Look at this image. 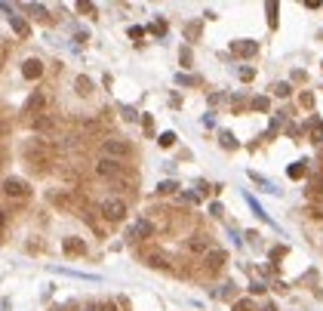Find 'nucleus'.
Segmentation results:
<instances>
[{
	"label": "nucleus",
	"mask_w": 323,
	"mask_h": 311,
	"mask_svg": "<svg viewBox=\"0 0 323 311\" xmlns=\"http://www.w3.org/2000/svg\"><path fill=\"white\" fill-rule=\"evenodd\" d=\"M99 151H102V157H111V160H123V157H130V142L126 139H120V136H108V139H102V145H99Z\"/></svg>",
	"instance_id": "obj_1"
},
{
	"label": "nucleus",
	"mask_w": 323,
	"mask_h": 311,
	"mask_svg": "<svg viewBox=\"0 0 323 311\" xmlns=\"http://www.w3.org/2000/svg\"><path fill=\"white\" fill-rule=\"evenodd\" d=\"M99 213L105 222H123L126 219V200L123 198H105L99 203Z\"/></svg>",
	"instance_id": "obj_2"
},
{
	"label": "nucleus",
	"mask_w": 323,
	"mask_h": 311,
	"mask_svg": "<svg viewBox=\"0 0 323 311\" xmlns=\"http://www.w3.org/2000/svg\"><path fill=\"white\" fill-rule=\"evenodd\" d=\"M96 176H99V179H120V176H123V160L99 157V160H96Z\"/></svg>",
	"instance_id": "obj_3"
},
{
	"label": "nucleus",
	"mask_w": 323,
	"mask_h": 311,
	"mask_svg": "<svg viewBox=\"0 0 323 311\" xmlns=\"http://www.w3.org/2000/svg\"><path fill=\"white\" fill-rule=\"evenodd\" d=\"M6 194V198H16V200H25L28 194H31V185L25 179H3V188H0Z\"/></svg>",
	"instance_id": "obj_4"
},
{
	"label": "nucleus",
	"mask_w": 323,
	"mask_h": 311,
	"mask_svg": "<svg viewBox=\"0 0 323 311\" xmlns=\"http://www.w3.org/2000/svg\"><path fill=\"white\" fill-rule=\"evenodd\" d=\"M225 262H228V253L225 250H210L203 256V271L206 274H218V271L225 268Z\"/></svg>",
	"instance_id": "obj_5"
},
{
	"label": "nucleus",
	"mask_w": 323,
	"mask_h": 311,
	"mask_svg": "<svg viewBox=\"0 0 323 311\" xmlns=\"http://www.w3.org/2000/svg\"><path fill=\"white\" fill-rule=\"evenodd\" d=\"M55 123H59V120H55V114L43 111V114H34V117H31V130L34 133H53Z\"/></svg>",
	"instance_id": "obj_6"
},
{
	"label": "nucleus",
	"mask_w": 323,
	"mask_h": 311,
	"mask_svg": "<svg viewBox=\"0 0 323 311\" xmlns=\"http://www.w3.org/2000/svg\"><path fill=\"white\" fill-rule=\"evenodd\" d=\"M62 250H65V256H86V240L83 237H74V234H68L62 237Z\"/></svg>",
	"instance_id": "obj_7"
},
{
	"label": "nucleus",
	"mask_w": 323,
	"mask_h": 311,
	"mask_svg": "<svg viewBox=\"0 0 323 311\" xmlns=\"http://www.w3.org/2000/svg\"><path fill=\"white\" fill-rule=\"evenodd\" d=\"M46 102H50L46 89H34V93L28 96V102H25V111H31V114H43V111H46Z\"/></svg>",
	"instance_id": "obj_8"
},
{
	"label": "nucleus",
	"mask_w": 323,
	"mask_h": 311,
	"mask_svg": "<svg viewBox=\"0 0 323 311\" xmlns=\"http://www.w3.org/2000/svg\"><path fill=\"white\" fill-rule=\"evenodd\" d=\"M231 53L240 56V59H252L259 53V43L256 40H231Z\"/></svg>",
	"instance_id": "obj_9"
},
{
	"label": "nucleus",
	"mask_w": 323,
	"mask_h": 311,
	"mask_svg": "<svg viewBox=\"0 0 323 311\" xmlns=\"http://www.w3.org/2000/svg\"><path fill=\"white\" fill-rule=\"evenodd\" d=\"M22 77L25 80H40L43 77V62L37 59V56H31V59L22 62Z\"/></svg>",
	"instance_id": "obj_10"
},
{
	"label": "nucleus",
	"mask_w": 323,
	"mask_h": 311,
	"mask_svg": "<svg viewBox=\"0 0 323 311\" xmlns=\"http://www.w3.org/2000/svg\"><path fill=\"white\" fill-rule=\"evenodd\" d=\"M142 262L148 265V268H157V271H169V259L163 256L160 250H148L145 256H142Z\"/></svg>",
	"instance_id": "obj_11"
},
{
	"label": "nucleus",
	"mask_w": 323,
	"mask_h": 311,
	"mask_svg": "<svg viewBox=\"0 0 323 311\" xmlns=\"http://www.w3.org/2000/svg\"><path fill=\"white\" fill-rule=\"evenodd\" d=\"M6 19H9V28H13L22 40H28V37H31V25H28V19H22V16H16V13H9Z\"/></svg>",
	"instance_id": "obj_12"
},
{
	"label": "nucleus",
	"mask_w": 323,
	"mask_h": 311,
	"mask_svg": "<svg viewBox=\"0 0 323 311\" xmlns=\"http://www.w3.org/2000/svg\"><path fill=\"white\" fill-rule=\"evenodd\" d=\"M188 253H194V256H206L210 253V240H206L203 234H194V237H188Z\"/></svg>",
	"instance_id": "obj_13"
},
{
	"label": "nucleus",
	"mask_w": 323,
	"mask_h": 311,
	"mask_svg": "<svg viewBox=\"0 0 323 311\" xmlns=\"http://www.w3.org/2000/svg\"><path fill=\"white\" fill-rule=\"evenodd\" d=\"M151 234H154V225L148 222V219H142V222H135V225L130 228V237H133V240H148Z\"/></svg>",
	"instance_id": "obj_14"
},
{
	"label": "nucleus",
	"mask_w": 323,
	"mask_h": 311,
	"mask_svg": "<svg viewBox=\"0 0 323 311\" xmlns=\"http://www.w3.org/2000/svg\"><path fill=\"white\" fill-rule=\"evenodd\" d=\"M74 89H77V96H92V80H89L86 74H80V77L74 80Z\"/></svg>",
	"instance_id": "obj_15"
},
{
	"label": "nucleus",
	"mask_w": 323,
	"mask_h": 311,
	"mask_svg": "<svg viewBox=\"0 0 323 311\" xmlns=\"http://www.w3.org/2000/svg\"><path fill=\"white\" fill-rule=\"evenodd\" d=\"M305 172H308V160H296V164L286 170V176L290 179H305Z\"/></svg>",
	"instance_id": "obj_16"
},
{
	"label": "nucleus",
	"mask_w": 323,
	"mask_h": 311,
	"mask_svg": "<svg viewBox=\"0 0 323 311\" xmlns=\"http://www.w3.org/2000/svg\"><path fill=\"white\" fill-rule=\"evenodd\" d=\"M157 145H160V148H172V145H176V133H172V130L160 133V136H157Z\"/></svg>",
	"instance_id": "obj_17"
},
{
	"label": "nucleus",
	"mask_w": 323,
	"mask_h": 311,
	"mask_svg": "<svg viewBox=\"0 0 323 311\" xmlns=\"http://www.w3.org/2000/svg\"><path fill=\"white\" fill-rule=\"evenodd\" d=\"M311 142H323V123L320 120H311Z\"/></svg>",
	"instance_id": "obj_18"
},
{
	"label": "nucleus",
	"mask_w": 323,
	"mask_h": 311,
	"mask_svg": "<svg viewBox=\"0 0 323 311\" xmlns=\"http://www.w3.org/2000/svg\"><path fill=\"white\" fill-rule=\"evenodd\" d=\"M277 9H280V6H277L274 0H271V3H265V13H268V25L271 28H277Z\"/></svg>",
	"instance_id": "obj_19"
},
{
	"label": "nucleus",
	"mask_w": 323,
	"mask_h": 311,
	"mask_svg": "<svg viewBox=\"0 0 323 311\" xmlns=\"http://www.w3.org/2000/svg\"><path fill=\"white\" fill-rule=\"evenodd\" d=\"M271 89H274V96H280V99H286V96H290V93H293V86H290V84H286V80H280V84H274Z\"/></svg>",
	"instance_id": "obj_20"
},
{
	"label": "nucleus",
	"mask_w": 323,
	"mask_h": 311,
	"mask_svg": "<svg viewBox=\"0 0 323 311\" xmlns=\"http://www.w3.org/2000/svg\"><path fill=\"white\" fill-rule=\"evenodd\" d=\"M218 139H222V145L228 148V151H234V148H237V139H234V133H228V130H222V136H218Z\"/></svg>",
	"instance_id": "obj_21"
},
{
	"label": "nucleus",
	"mask_w": 323,
	"mask_h": 311,
	"mask_svg": "<svg viewBox=\"0 0 323 311\" xmlns=\"http://www.w3.org/2000/svg\"><path fill=\"white\" fill-rule=\"evenodd\" d=\"M176 84H182V86H197V84H200V77H191V74H176Z\"/></svg>",
	"instance_id": "obj_22"
},
{
	"label": "nucleus",
	"mask_w": 323,
	"mask_h": 311,
	"mask_svg": "<svg viewBox=\"0 0 323 311\" xmlns=\"http://www.w3.org/2000/svg\"><path fill=\"white\" fill-rule=\"evenodd\" d=\"M249 179H252V182H256V185H262L265 191H277V188H274V185H271V182H268V179H265V176H259V172H249Z\"/></svg>",
	"instance_id": "obj_23"
},
{
	"label": "nucleus",
	"mask_w": 323,
	"mask_h": 311,
	"mask_svg": "<svg viewBox=\"0 0 323 311\" xmlns=\"http://www.w3.org/2000/svg\"><path fill=\"white\" fill-rule=\"evenodd\" d=\"M148 31H151V34H157V37H163V34H166V22H163V19H157V22H154V25L148 28Z\"/></svg>",
	"instance_id": "obj_24"
},
{
	"label": "nucleus",
	"mask_w": 323,
	"mask_h": 311,
	"mask_svg": "<svg viewBox=\"0 0 323 311\" xmlns=\"http://www.w3.org/2000/svg\"><path fill=\"white\" fill-rule=\"evenodd\" d=\"M157 191H160V194H176V191H179V185H176V182H160Z\"/></svg>",
	"instance_id": "obj_25"
},
{
	"label": "nucleus",
	"mask_w": 323,
	"mask_h": 311,
	"mask_svg": "<svg viewBox=\"0 0 323 311\" xmlns=\"http://www.w3.org/2000/svg\"><path fill=\"white\" fill-rule=\"evenodd\" d=\"M298 105H302V108H314V93H302V96H298Z\"/></svg>",
	"instance_id": "obj_26"
},
{
	"label": "nucleus",
	"mask_w": 323,
	"mask_h": 311,
	"mask_svg": "<svg viewBox=\"0 0 323 311\" xmlns=\"http://www.w3.org/2000/svg\"><path fill=\"white\" fill-rule=\"evenodd\" d=\"M268 105H271V102L265 99V96H256V99H252V108H256V111H268Z\"/></svg>",
	"instance_id": "obj_27"
},
{
	"label": "nucleus",
	"mask_w": 323,
	"mask_h": 311,
	"mask_svg": "<svg viewBox=\"0 0 323 311\" xmlns=\"http://www.w3.org/2000/svg\"><path fill=\"white\" fill-rule=\"evenodd\" d=\"M25 9H28V13H34L37 19H43V16H46V6H40V3H28Z\"/></svg>",
	"instance_id": "obj_28"
},
{
	"label": "nucleus",
	"mask_w": 323,
	"mask_h": 311,
	"mask_svg": "<svg viewBox=\"0 0 323 311\" xmlns=\"http://www.w3.org/2000/svg\"><path fill=\"white\" fill-rule=\"evenodd\" d=\"M234 311H256V308H252V299H240V302H234Z\"/></svg>",
	"instance_id": "obj_29"
},
{
	"label": "nucleus",
	"mask_w": 323,
	"mask_h": 311,
	"mask_svg": "<svg viewBox=\"0 0 323 311\" xmlns=\"http://www.w3.org/2000/svg\"><path fill=\"white\" fill-rule=\"evenodd\" d=\"M142 126H145L148 136H154V117H151V114H145V117H142Z\"/></svg>",
	"instance_id": "obj_30"
},
{
	"label": "nucleus",
	"mask_w": 323,
	"mask_h": 311,
	"mask_svg": "<svg viewBox=\"0 0 323 311\" xmlns=\"http://www.w3.org/2000/svg\"><path fill=\"white\" fill-rule=\"evenodd\" d=\"M179 59H182V65H185V68H191V59H194V56H191V50H188V47H185V50L179 53Z\"/></svg>",
	"instance_id": "obj_31"
},
{
	"label": "nucleus",
	"mask_w": 323,
	"mask_h": 311,
	"mask_svg": "<svg viewBox=\"0 0 323 311\" xmlns=\"http://www.w3.org/2000/svg\"><path fill=\"white\" fill-rule=\"evenodd\" d=\"M77 9H80V13H89V16H96V6H92V3H86V0H80V3H77Z\"/></svg>",
	"instance_id": "obj_32"
},
{
	"label": "nucleus",
	"mask_w": 323,
	"mask_h": 311,
	"mask_svg": "<svg viewBox=\"0 0 323 311\" xmlns=\"http://www.w3.org/2000/svg\"><path fill=\"white\" fill-rule=\"evenodd\" d=\"M6 228H9V213H6V210H0V234H3Z\"/></svg>",
	"instance_id": "obj_33"
},
{
	"label": "nucleus",
	"mask_w": 323,
	"mask_h": 311,
	"mask_svg": "<svg viewBox=\"0 0 323 311\" xmlns=\"http://www.w3.org/2000/svg\"><path fill=\"white\" fill-rule=\"evenodd\" d=\"M185 34H188V37L194 40V37H197V34H200V25H197V22H191V25L185 28Z\"/></svg>",
	"instance_id": "obj_34"
},
{
	"label": "nucleus",
	"mask_w": 323,
	"mask_h": 311,
	"mask_svg": "<svg viewBox=\"0 0 323 311\" xmlns=\"http://www.w3.org/2000/svg\"><path fill=\"white\" fill-rule=\"evenodd\" d=\"M120 111H123V120H135V117H138V114H135V108H130V105H123Z\"/></svg>",
	"instance_id": "obj_35"
},
{
	"label": "nucleus",
	"mask_w": 323,
	"mask_h": 311,
	"mask_svg": "<svg viewBox=\"0 0 323 311\" xmlns=\"http://www.w3.org/2000/svg\"><path fill=\"white\" fill-rule=\"evenodd\" d=\"M283 256H286V247H274V250H271V262L283 259Z\"/></svg>",
	"instance_id": "obj_36"
},
{
	"label": "nucleus",
	"mask_w": 323,
	"mask_h": 311,
	"mask_svg": "<svg viewBox=\"0 0 323 311\" xmlns=\"http://www.w3.org/2000/svg\"><path fill=\"white\" fill-rule=\"evenodd\" d=\"M256 77V71H252V68H240V80H252Z\"/></svg>",
	"instance_id": "obj_37"
},
{
	"label": "nucleus",
	"mask_w": 323,
	"mask_h": 311,
	"mask_svg": "<svg viewBox=\"0 0 323 311\" xmlns=\"http://www.w3.org/2000/svg\"><path fill=\"white\" fill-rule=\"evenodd\" d=\"M142 34H145V28H138V25H133V28H130V37H133V40H138Z\"/></svg>",
	"instance_id": "obj_38"
},
{
	"label": "nucleus",
	"mask_w": 323,
	"mask_h": 311,
	"mask_svg": "<svg viewBox=\"0 0 323 311\" xmlns=\"http://www.w3.org/2000/svg\"><path fill=\"white\" fill-rule=\"evenodd\" d=\"M210 213H213V216H222V213H225V206H222V203H213V206H210Z\"/></svg>",
	"instance_id": "obj_39"
},
{
	"label": "nucleus",
	"mask_w": 323,
	"mask_h": 311,
	"mask_svg": "<svg viewBox=\"0 0 323 311\" xmlns=\"http://www.w3.org/2000/svg\"><path fill=\"white\" fill-rule=\"evenodd\" d=\"M249 290H252V293H265V283H262V281H252Z\"/></svg>",
	"instance_id": "obj_40"
},
{
	"label": "nucleus",
	"mask_w": 323,
	"mask_h": 311,
	"mask_svg": "<svg viewBox=\"0 0 323 311\" xmlns=\"http://www.w3.org/2000/svg\"><path fill=\"white\" fill-rule=\"evenodd\" d=\"M3 136H9V123H6V120H0V139H3Z\"/></svg>",
	"instance_id": "obj_41"
},
{
	"label": "nucleus",
	"mask_w": 323,
	"mask_h": 311,
	"mask_svg": "<svg viewBox=\"0 0 323 311\" xmlns=\"http://www.w3.org/2000/svg\"><path fill=\"white\" fill-rule=\"evenodd\" d=\"M99 311H117V305H114V302H105V305H102Z\"/></svg>",
	"instance_id": "obj_42"
},
{
	"label": "nucleus",
	"mask_w": 323,
	"mask_h": 311,
	"mask_svg": "<svg viewBox=\"0 0 323 311\" xmlns=\"http://www.w3.org/2000/svg\"><path fill=\"white\" fill-rule=\"evenodd\" d=\"M259 311H277V308H274V305H271V302H268V305H262V308H259Z\"/></svg>",
	"instance_id": "obj_43"
},
{
	"label": "nucleus",
	"mask_w": 323,
	"mask_h": 311,
	"mask_svg": "<svg viewBox=\"0 0 323 311\" xmlns=\"http://www.w3.org/2000/svg\"><path fill=\"white\" fill-rule=\"evenodd\" d=\"M77 311H92V308H77Z\"/></svg>",
	"instance_id": "obj_44"
},
{
	"label": "nucleus",
	"mask_w": 323,
	"mask_h": 311,
	"mask_svg": "<svg viewBox=\"0 0 323 311\" xmlns=\"http://www.w3.org/2000/svg\"><path fill=\"white\" fill-rule=\"evenodd\" d=\"M50 311H65V308H50Z\"/></svg>",
	"instance_id": "obj_45"
},
{
	"label": "nucleus",
	"mask_w": 323,
	"mask_h": 311,
	"mask_svg": "<svg viewBox=\"0 0 323 311\" xmlns=\"http://www.w3.org/2000/svg\"><path fill=\"white\" fill-rule=\"evenodd\" d=\"M0 157H3V148H0Z\"/></svg>",
	"instance_id": "obj_46"
}]
</instances>
